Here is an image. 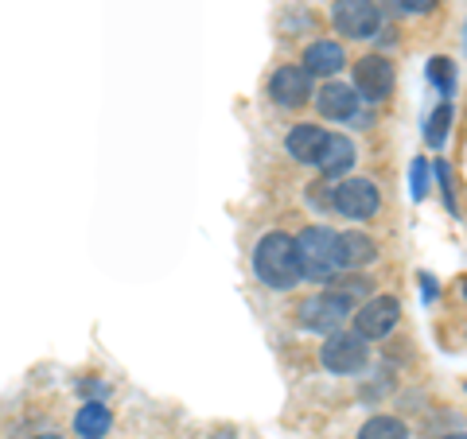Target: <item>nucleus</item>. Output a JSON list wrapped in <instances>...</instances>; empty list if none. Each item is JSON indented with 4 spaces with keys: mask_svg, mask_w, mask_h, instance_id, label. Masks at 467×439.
I'll list each match as a JSON object with an SVG mask.
<instances>
[{
    "mask_svg": "<svg viewBox=\"0 0 467 439\" xmlns=\"http://www.w3.org/2000/svg\"><path fill=\"white\" fill-rule=\"evenodd\" d=\"M362 296H370V281H362V276H335V281L324 284V291H316V296H308L300 303L296 319H300L304 331L331 334L355 315Z\"/></svg>",
    "mask_w": 467,
    "mask_h": 439,
    "instance_id": "f257e3e1",
    "label": "nucleus"
},
{
    "mask_svg": "<svg viewBox=\"0 0 467 439\" xmlns=\"http://www.w3.org/2000/svg\"><path fill=\"white\" fill-rule=\"evenodd\" d=\"M254 272L257 281L273 288V291H288L304 281L300 272V257H296V238L285 230H273L265 233L257 245H254Z\"/></svg>",
    "mask_w": 467,
    "mask_h": 439,
    "instance_id": "f03ea898",
    "label": "nucleus"
},
{
    "mask_svg": "<svg viewBox=\"0 0 467 439\" xmlns=\"http://www.w3.org/2000/svg\"><path fill=\"white\" fill-rule=\"evenodd\" d=\"M296 257L300 272L312 284H327L339 276V233L327 226H304L296 233Z\"/></svg>",
    "mask_w": 467,
    "mask_h": 439,
    "instance_id": "7ed1b4c3",
    "label": "nucleus"
},
{
    "mask_svg": "<svg viewBox=\"0 0 467 439\" xmlns=\"http://www.w3.org/2000/svg\"><path fill=\"white\" fill-rule=\"evenodd\" d=\"M319 362H324V370L335 373V377H355L367 370L370 362V346L362 339L358 331H331L324 334V346H319Z\"/></svg>",
    "mask_w": 467,
    "mask_h": 439,
    "instance_id": "20e7f679",
    "label": "nucleus"
},
{
    "mask_svg": "<svg viewBox=\"0 0 467 439\" xmlns=\"http://www.w3.org/2000/svg\"><path fill=\"white\" fill-rule=\"evenodd\" d=\"M331 24L343 39H374L382 32V8L374 0H335Z\"/></svg>",
    "mask_w": 467,
    "mask_h": 439,
    "instance_id": "39448f33",
    "label": "nucleus"
},
{
    "mask_svg": "<svg viewBox=\"0 0 467 439\" xmlns=\"http://www.w3.org/2000/svg\"><path fill=\"white\" fill-rule=\"evenodd\" d=\"M331 207L343 218H350V222H370L378 207H382V195H378L370 179H343L331 187Z\"/></svg>",
    "mask_w": 467,
    "mask_h": 439,
    "instance_id": "423d86ee",
    "label": "nucleus"
},
{
    "mask_svg": "<svg viewBox=\"0 0 467 439\" xmlns=\"http://www.w3.org/2000/svg\"><path fill=\"white\" fill-rule=\"evenodd\" d=\"M350 319H355V331L367 342L389 339V331L398 327V319H401V303L393 296H370V300H362L355 307V315H350Z\"/></svg>",
    "mask_w": 467,
    "mask_h": 439,
    "instance_id": "0eeeda50",
    "label": "nucleus"
},
{
    "mask_svg": "<svg viewBox=\"0 0 467 439\" xmlns=\"http://www.w3.org/2000/svg\"><path fill=\"white\" fill-rule=\"evenodd\" d=\"M393 82H398V70L386 55H362L355 63V94L362 101H386L393 94Z\"/></svg>",
    "mask_w": 467,
    "mask_h": 439,
    "instance_id": "6e6552de",
    "label": "nucleus"
},
{
    "mask_svg": "<svg viewBox=\"0 0 467 439\" xmlns=\"http://www.w3.org/2000/svg\"><path fill=\"white\" fill-rule=\"evenodd\" d=\"M312 75L304 66H281V70H273V78H269V97L276 101L281 109H300V106H308L312 101Z\"/></svg>",
    "mask_w": 467,
    "mask_h": 439,
    "instance_id": "1a4fd4ad",
    "label": "nucleus"
},
{
    "mask_svg": "<svg viewBox=\"0 0 467 439\" xmlns=\"http://www.w3.org/2000/svg\"><path fill=\"white\" fill-rule=\"evenodd\" d=\"M316 109L319 117H327V121H350V117H358V94L355 86H343V82H327L324 90H316Z\"/></svg>",
    "mask_w": 467,
    "mask_h": 439,
    "instance_id": "9d476101",
    "label": "nucleus"
},
{
    "mask_svg": "<svg viewBox=\"0 0 467 439\" xmlns=\"http://www.w3.org/2000/svg\"><path fill=\"white\" fill-rule=\"evenodd\" d=\"M324 144H327V133L319 125H296L285 137V152L296 159V164H319V156H324Z\"/></svg>",
    "mask_w": 467,
    "mask_h": 439,
    "instance_id": "9b49d317",
    "label": "nucleus"
},
{
    "mask_svg": "<svg viewBox=\"0 0 467 439\" xmlns=\"http://www.w3.org/2000/svg\"><path fill=\"white\" fill-rule=\"evenodd\" d=\"M343 66H347V51H343V43H335V39H316L312 47L304 51V70H308V75L331 78V75H339Z\"/></svg>",
    "mask_w": 467,
    "mask_h": 439,
    "instance_id": "f8f14e48",
    "label": "nucleus"
},
{
    "mask_svg": "<svg viewBox=\"0 0 467 439\" xmlns=\"http://www.w3.org/2000/svg\"><path fill=\"white\" fill-rule=\"evenodd\" d=\"M378 260V241L367 238V233H358V230H347L339 233V269H350V272H358V269H367Z\"/></svg>",
    "mask_w": 467,
    "mask_h": 439,
    "instance_id": "ddd939ff",
    "label": "nucleus"
},
{
    "mask_svg": "<svg viewBox=\"0 0 467 439\" xmlns=\"http://www.w3.org/2000/svg\"><path fill=\"white\" fill-rule=\"evenodd\" d=\"M113 428V413H109V404H101V401H86L78 413H75V432L78 439H106Z\"/></svg>",
    "mask_w": 467,
    "mask_h": 439,
    "instance_id": "4468645a",
    "label": "nucleus"
},
{
    "mask_svg": "<svg viewBox=\"0 0 467 439\" xmlns=\"http://www.w3.org/2000/svg\"><path fill=\"white\" fill-rule=\"evenodd\" d=\"M355 164V144L339 133H327V144H324V156H319V171H324V179H335V175L350 171Z\"/></svg>",
    "mask_w": 467,
    "mask_h": 439,
    "instance_id": "2eb2a0df",
    "label": "nucleus"
},
{
    "mask_svg": "<svg viewBox=\"0 0 467 439\" xmlns=\"http://www.w3.org/2000/svg\"><path fill=\"white\" fill-rule=\"evenodd\" d=\"M358 439H409V428L398 416H370L358 428Z\"/></svg>",
    "mask_w": 467,
    "mask_h": 439,
    "instance_id": "dca6fc26",
    "label": "nucleus"
},
{
    "mask_svg": "<svg viewBox=\"0 0 467 439\" xmlns=\"http://www.w3.org/2000/svg\"><path fill=\"white\" fill-rule=\"evenodd\" d=\"M448 128H451V101H444V106L429 117V125H425V140L432 144V148H444Z\"/></svg>",
    "mask_w": 467,
    "mask_h": 439,
    "instance_id": "f3484780",
    "label": "nucleus"
},
{
    "mask_svg": "<svg viewBox=\"0 0 467 439\" xmlns=\"http://www.w3.org/2000/svg\"><path fill=\"white\" fill-rule=\"evenodd\" d=\"M429 78L441 86V94H451V90H456V70H451L448 58H432V63H429Z\"/></svg>",
    "mask_w": 467,
    "mask_h": 439,
    "instance_id": "a211bd4d",
    "label": "nucleus"
},
{
    "mask_svg": "<svg viewBox=\"0 0 467 439\" xmlns=\"http://www.w3.org/2000/svg\"><path fill=\"white\" fill-rule=\"evenodd\" d=\"M386 5L393 12H401V16H425V12H432L441 0H386Z\"/></svg>",
    "mask_w": 467,
    "mask_h": 439,
    "instance_id": "6ab92c4d",
    "label": "nucleus"
},
{
    "mask_svg": "<svg viewBox=\"0 0 467 439\" xmlns=\"http://www.w3.org/2000/svg\"><path fill=\"white\" fill-rule=\"evenodd\" d=\"M413 195L417 199L429 195V164H425V159H417V164H413Z\"/></svg>",
    "mask_w": 467,
    "mask_h": 439,
    "instance_id": "aec40b11",
    "label": "nucleus"
},
{
    "mask_svg": "<svg viewBox=\"0 0 467 439\" xmlns=\"http://www.w3.org/2000/svg\"><path fill=\"white\" fill-rule=\"evenodd\" d=\"M324 187H327V183H312V187H308V199L316 202L319 210H335V207H331V191H324Z\"/></svg>",
    "mask_w": 467,
    "mask_h": 439,
    "instance_id": "412c9836",
    "label": "nucleus"
},
{
    "mask_svg": "<svg viewBox=\"0 0 467 439\" xmlns=\"http://www.w3.org/2000/svg\"><path fill=\"white\" fill-rule=\"evenodd\" d=\"M32 439H63L58 432H39V435H32Z\"/></svg>",
    "mask_w": 467,
    "mask_h": 439,
    "instance_id": "4be33fe9",
    "label": "nucleus"
},
{
    "mask_svg": "<svg viewBox=\"0 0 467 439\" xmlns=\"http://www.w3.org/2000/svg\"><path fill=\"white\" fill-rule=\"evenodd\" d=\"M441 439H467V432H448V435H441Z\"/></svg>",
    "mask_w": 467,
    "mask_h": 439,
    "instance_id": "5701e85b",
    "label": "nucleus"
},
{
    "mask_svg": "<svg viewBox=\"0 0 467 439\" xmlns=\"http://www.w3.org/2000/svg\"><path fill=\"white\" fill-rule=\"evenodd\" d=\"M218 439H234V432H218Z\"/></svg>",
    "mask_w": 467,
    "mask_h": 439,
    "instance_id": "b1692460",
    "label": "nucleus"
},
{
    "mask_svg": "<svg viewBox=\"0 0 467 439\" xmlns=\"http://www.w3.org/2000/svg\"><path fill=\"white\" fill-rule=\"evenodd\" d=\"M463 291H467V284H463Z\"/></svg>",
    "mask_w": 467,
    "mask_h": 439,
    "instance_id": "393cba45",
    "label": "nucleus"
}]
</instances>
